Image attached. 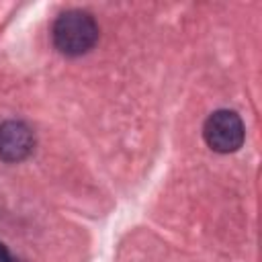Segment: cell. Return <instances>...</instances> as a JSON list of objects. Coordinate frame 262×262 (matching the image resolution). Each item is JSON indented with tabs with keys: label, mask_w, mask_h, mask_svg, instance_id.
Masks as SVG:
<instances>
[{
	"label": "cell",
	"mask_w": 262,
	"mask_h": 262,
	"mask_svg": "<svg viewBox=\"0 0 262 262\" xmlns=\"http://www.w3.org/2000/svg\"><path fill=\"white\" fill-rule=\"evenodd\" d=\"M244 123L235 111L219 108L211 113L203 125L205 143L217 154H231L244 143Z\"/></svg>",
	"instance_id": "cell-2"
},
{
	"label": "cell",
	"mask_w": 262,
	"mask_h": 262,
	"mask_svg": "<svg viewBox=\"0 0 262 262\" xmlns=\"http://www.w3.org/2000/svg\"><path fill=\"white\" fill-rule=\"evenodd\" d=\"M53 45L57 47L59 53L78 57L88 53L96 41H98V25L94 16L86 10L72 8L61 12L51 29Z\"/></svg>",
	"instance_id": "cell-1"
},
{
	"label": "cell",
	"mask_w": 262,
	"mask_h": 262,
	"mask_svg": "<svg viewBox=\"0 0 262 262\" xmlns=\"http://www.w3.org/2000/svg\"><path fill=\"white\" fill-rule=\"evenodd\" d=\"M33 145H35L33 131L23 121L0 123V160L20 162L33 151Z\"/></svg>",
	"instance_id": "cell-3"
},
{
	"label": "cell",
	"mask_w": 262,
	"mask_h": 262,
	"mask_svg": "<svg viewBox=\"0 0 262 262\" xmlns=\"http://www.w3.org/2000/svg\"><path fill=\"white\" fill-rule=\"evenodd\" d=\"M0 262H10V254L2 242H0Z\"/></svg>",
	"instance_id": "cell-4"
}]
</instances>
